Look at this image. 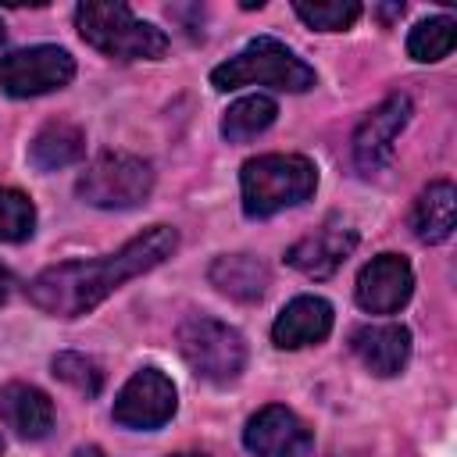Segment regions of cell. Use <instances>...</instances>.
Segmentation results:
<instances>
[{"mask_svg": "<svg viewBox=\"0 0 457 457\" xmlns=\"http://www.w3.org/2000/svg\"><path fill=\"white\" fill-rule=\"evenodd\" d=\"M0 453H4V439H0Z\"/></svg>", "mask_w": 457, "mask_h": 457, "instance_id": "83f0119b", "label": "cell"}, {"mask_svg": "<svg viewBox=\"0 0 457 457\" xmlns=\"http://www.w3.org/2000/svg\"><path fill=\"white\" fill-rule=\"evenodd\" d=\"M179 350H182L186 364L214 386L236 382L246 368V339L232 325L207 318V314H193L182 321Z\"/></svg>", "mask_w": 457, "mask_h": 457, "instance_id": "5b68a950", "label": "cell"}, {"mask_svg": "<svg viewBox=\"0 0 457 457\" xmlns=\"http://www.w3.org/2000/svg\"><path fill=\"white\" fill-rule=\"evenodd\" d=\"M243 446L253 457H303L314 446V432L289 407L268 403L246 421Z\"/></svg>", "mask_w": 457, "mask_h": 457, "instance_id": "9c48e42d", "label": "cell"}, {"mask_svg": "<svg viewBox=\"0 0 457 457\" xmlns=\"http://www.w3.org/2000/svg\"><path fill=\"white\" fill-rule=\"evenodd\" d=\"M75 29L93 50L114 61H157L168 54V36L154 21L136 18L132 7L118 0L79 4Z\"/></svg>", "mask_w": 457, "mask_h": 457, "instance_id": "7a4b0ae2", "label": "cell"}, {"mask_svg": "<svg viewBox=\"0 0 457 457\" xmlns=\"http://www.w3.org/2000/svg\"><path fill=\"white\" fill-rule=\"evenodd\" d=\"M328 332H332V303L321 296L289 300L271 325V339L278 350H300V346L321 343Z\"/></svg>", "mask_w": 457, "mask_h": 457, "instance_id": "4fadbf2b", "label": "cell"}, {"mask_svg": "<svg viewBox=\"0 0 457 457\" xmlns=\"http://www.w3.org/2000/svg\"><path fill=\"white\" fill-rule=\"evenodd\" d=\"M275 114H278V107H275L271 96H261V93L243 96V100H236V104L225 111V118H221V136H225L228 143H246V139L261 136V132L275 121Z\"/></svg>", "mask_w": 457, "mask_h": 457, "instance_id": "d6986e66", "label": "cell"}, {"mask_svg": "<svg viewBox=\"0 0 457 457\" xmlns=\"http://www.w3.org/2000/svg\"><path fill=\"white\" fill-rule=\"evenodd\" d=\"M75 79V61L64 46H25L0 57V89L7 96H43L54 89H64Z\"/></svg>", "mask_w": 457, "mask_h": 457, "instance_id": "52a82bcc", "label": "cell"}, {"mask_svg": "<svg viewBox=\"0 0 457 457\" xmlns=\"http://www.w3.org/2000/svg\"><path fill=\"white\" fill-rule=\"evenodd\" d=\"M154 189V168L136 157V154H121V150H107L100 154L82 175L75 193L89 204V207H104V211H125V207H139Z\"/></svg>", "mask_w": 457, "mask_h": 457, "instance_id": "8992f818", "label": "cell"}, {"mask_svg": "<svg viewBox=\"0 0 457 457\" xmlns=\"http://www.w3.org/2000/svg\"><path fill=\"white\" fill-rule=\"evenodd\" d=\"M211 282L225 293V296H232V300H243V303H253V300H261L264 296V289H268V268L257 261V257H250V253H228V257H218L214 264H211Z\"/></svg>", "mask_w": 457, "mask_h": 457, "instance_id": "e0dca14e", "label": "cell"}, {"mask_svg": "<svg viewBox=\"0 0 457 457\" xmlns=\"http://www.w3.org/2000/svg\"><path fill=\"white\" fill-rule=\"evenodd\" d=\"M296 18L318 32H343L361 18V4L357 0H296L293 4Z\"/></svg>", "mask_w": 457, "mask_h": 457, "instance_id": "44dd1931", "label": "cell"}, {"mask_svg": "<svg viewBox=\"0 0 457 457\" xmlns=\"http://www.w3.org/2000/svg\"><path fill=\"white\" fill-rule=\"evenodd\" d=\"M411 121V100L403 93L386 96L353 132V161L361 171H378L389 164L396 136L403 132V125Z\"/></svg>", "mask_w": 457, "mask_h": 457, "instance_id": "30bf717a", "label": "cell"}, {"mask_svg": "<svg viewBox=\"0 0 457 457\" xmlns=\"http://www.w3.org/2000/svg\"><path fill=\"white\" fill-rule=\"evenodd\" d=\"M175 457H204V453H175Z\"/></svg>", "mask_w": 457, "mask_h": 457, "instance_id": "484cf974", "label": "cell"}, {"mask_svg": "<svg viewBox=\"0 0 457 457\" xmlns=\"http://www.w3.org/2000/svg\"><path fill=\"white\" fill-rule=\"evenodd\" d=\"M0 421L21 439H43L54 428V403L29 382H7L0 389Z\"/></svg>", "mask_w": 457, "mask_h": 457, "instance_id": "9a60e30c", "label": "cell"}, {"mask_svg": "<svg viewBox=\"0 0 457 457\" xmlns=\"http://www.w3.org/2000/svg\"><path fill=\"white\" fill-rule=\"evenodd\" d=\"M0 43H4V21H0Z\"/></svg>", "mask_w": 457, "mask_h": 457, "instance_id": "4316f807", "label": "cell"}, {"mask_svg": "<svg viewBox=\"0 0 457 457\" xmlns=\"http://www.w3.org/2000/svg\"><path fill=\"white\" fill-rule=\"evenodd\" d=\"M453 39H457V21L450 14H436V18H425L411 29L407 54L421 64H432V61H443L453 50Z\"/></svg>", "mask_w": 457, "mask_h": 457, "instance_id": "ffe728a7", "label": "cell"}, {"mask_svg": "<svg viewBox=\"0 0 457 457\" xmlns=\"http://www.w3.org/2000/svg\"><path fill=\"white\" fill-rule=\"evenodd\" d=\"M86 154V136L79 125H68V121H50L36 132L32 146H29V161L32 168L39 171H57V168H68L75 161H82Z\"/></svg>", "mask_w": 457, "mask_h": 457, "instance_id": "ac0fdd59", "label": "cell"}, {"mask_svg": "<svg viewBox=\"0 0 457 457\" xmlns=\"http://www.w3.org/2000/svg\"><path fill=\"white\" fill-rule=\"evenodd\" d=\"M314 79H318L314 68L275 36L250 39L239 54H232L211 71V86L221 93L243 89V86H271L282 93H303L314 86Z\"/></svg>", "mask_w": 457, "mask_h": 457, "instance_id": "277c9868", "label": "cell"}, {"mask_svg": "<svg viewBox=\"0 0 457 457\" xmlns=\"http://www.w3.org/2000/svg\"><path fill=\"white\" fill-rule=\"evenodd\" d=\"M71 457H107V453H104L100 446H79V450H75Z\"/></svg>", "mask_w": 457, "mask_h": 457, "instance_id": "d4e9b609", "label": "cell"}, {"mask_svg": "<svg viewBox=\"0 0 457 457\" xmlns=\"http://www.w3.org/2000/svg\"><path fill=\"white\" fill-rule=\"evenodd\" d=\"M11 289H14V278H11V271L0 264V303L11 296Z\"/></svg>", "mask_w": 457, "mask_h": 457, "instance_id": "cb8c5ba5", "label": "cell"}, {"mask_svg": "<svg viewBox=\"0 0 457 457\" xmlns=\"http://www.w3.org/2000/svg\"><path fill=\"white\" fill-rule=\"evenodd\" d=\"M36 228V207L25 193L0 186V243H21Z\"/></svg>", "mask_w": 457, "mask_h": 457, "instance_id": "7402d4cb", "label": "cell"}, {"mask_svg": "<svg viewBox=\"0 0 457 457\" xmlns=\"http://www.w3.org/2000/svg\"><path fill=\"white\" fill-rule=\"evenodd\" d=\"M239 189L246 218H271L314 196L318 168L300 154H261L243 164Z\"/></svg>", "mask_w": 457, "mask_h": 457, "instance_id": "3957f363", "label": "cell"}, {"mask_svg": "<svg viewBox=\"0 0 457 457\" xmlns=\"http://www.w3.org/2000/svg\"><path fill=\"white\" fill-rule=\"evenodd\" d=\"M175 407H179L175 382L161 368H139L121 386V393L114 396V411L111 414L125 428L150 432V428H161L164 421H171Z\"/></svg>", "mask_w": 457, "mask_h": 457, "instance_id": "ba28073f", "label": "cell"}, {"mask_svg": "<svg viewBox=\"0 0 457 457\" xmlns=\"http://www.w3.org/2000/svg\"><path fill=\"white\" fill-rule=\"evenodd\" d=\"M50 368H54V375H57L61 382H68V386L79 389L82 396H100V389H104V371H100V364H96L93 357H86V353H57Z\"/></svg>", "mask_w": 457, "mask_h": 457, "instance_id": "603a6c76", "label": "cell"}, {"mask_svg": "<svg viewBox=\"0 0 457 457\" xmlns=\"http://www.w3.org/2000/svg\"><path fill=\"white\" fill-rule=\"evenodd\" d=\"M175 246H179V232L171 225H150L146 232H139L114 253H104L93 261H64V264L39 271L25 286V293L43 314L82 318L100 300H107L118 286L168 261Z\"/></svg>", "mask_w": 457, "mask_h": 457, "instance_id": "6da1fadb", "label": "cell"}, {"mask_svg": "<svg viewBox=\"0 0 457 457\" xmlns=\"http://www.w3.org/2000/svg\"><path fill=\"white\" fill-rule=\"evenodd\" d=\"M453 218H457V193H453V182L439 179V182H428L421 189V196L414 200V214H411V225H414V236L421 243H446L450 232H453Z\"/></svg>", "mask_w": 457, "mask_h": 457, "instance_id": "2e32d148", "label": "cell"}, {"mask_svg": "<svg viewBox=\"0 0 457 457\" xmlns=\"http://www.w3.org/2000/svg\"><path fill=\"white\" fill-rule=\"evenodd\" d=\"M357 246V232L343 221H325L321 228H314L311 236L296 239L289 250H286V264L303 271L307 278H328L339 271V264L353 253Z\"/></svg>", "mask_w": 457, "mask_h": 457, "instance_id": "7c38bea8", "label": "cell"}, {"mask_svg": "<svg viewBox=\"0 0 457 457\" xmlns=\"http://www.w3.org/2000/svg\"><path fill=\"white\" fill-rule=\"evenodd\" d=\"M411 293H414V271L400 253H378L357 275V303L371 314L400 311L411 300Z\"/></svg>", "mask_w": 457, "mask_h": 457, "instance_id": "8fae6325", "label": "cell"}, {"mask_svg": "<svg viewBox=\"0 0 457 457\" xmlns=\"http://www.w3.org/2000/svg\"><path fill=\"white\" fill-rule=\"evenodd\" d=\"M350 346L361 364L378 378L400 375L411 361V332L403 325H364L350 336Z\"/></svg>", "mask_w": 457, "mask_h": 457, "instance_id": "5bb4252c", "label": "cell"}]
</instances>
